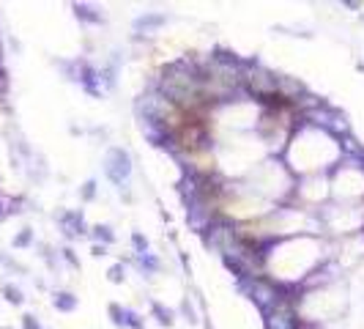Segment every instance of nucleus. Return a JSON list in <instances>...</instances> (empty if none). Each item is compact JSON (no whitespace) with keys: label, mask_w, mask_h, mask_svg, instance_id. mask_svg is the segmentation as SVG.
I'll return each mask as SVG.
<instances>
[{"label":"nucleus","mask_w":364,"mask_h":329,"mask_svg":"<svg viewBox=\"0 0 364 329\" xmlns=\"http://www.w3.org/2000/svg\"><path fill=\"white\" fill-rule=\"evenodd\" d=\"M132 170H135L132 154L126 148H121V145H110L107 148V157H104V176H107V182L121 192V189L129 186Z\"/></svg>","instance_id":"1"},{"label":"nucleus","mask_w":364,"mask_h":329,"mask_svg":"<svg viewBox=\"0 0 364 329\" xmlns=\"http://www.w3.org/2000/svg\"><path fill=\"white\" fill-rule=\"evenodd\" d=\"M55 223H58L61 233L69 239V242L82 239V236H88V233H91V228H88V223H85V214H82L80 208H61V211L55 214Z\"/></svg>","instance_id":"2"},{"label":"nucleus","mask_w":364,"mask_h":329,"mask_svg":"<svg viewBox=\"0 0 364 329\" xmlns=\"http://www.w3.org/2000/svg\"><path fill=\"white\" fill-rule=\"evenodd\" d=\"M110 313V318H113V324L115 327H123V329H145V318H142L140 313H135L132 308H121V305H110L107 308Z\"/></svg>","instance_id":"3"},{"label":"nucleus","mask_w":364,"mask_h":329,"mask_svg":"<svg viewBox=\"0 0 364 329\" xmlns=\"http://www.w3.org/2000/svg\"><path fill=\"white\" fill-rule=\"evenodd\" d=\"M167 20H170V17L162 14V11H145V14H140L137 20L132 22V28H135L137 36H151V33H157L159 28H164Z\"/></svg>","instance_id":"4"},{"label":"nucleus","mask_w":364,"mask_h":329,"mask_svg":"<svg viewBox=\"0 0 364 329\" xmlns=\"http://www.w3.org/2000/svg\"><path fill=\"white\" fill-rule=\"evenodd\" d=\"M80 88L88 96H96V99H101V94H104L99 80V69L93 63H88L85 58H82V69H80Z\"/></svg>","instance_id":"5"},{"label":"nucleus","mask_w":364,"mask_h":329,"mask_svg":"<svg viewBox=\"0 0 364 329\" xmlns=\"http://www.w3.org/2000/svg\"><path fill=\"white\" fill-rule=\"evenodd\" d=\"M72 11H74V17L80 20V25H88V28L104 25V14H101L96 6H91V3H74Z\"/></svg>","instance_id":"6"},{"label":"nucleus","mask_w":364,"mask_h":329,"mask_svg":"<svg viewBox=\"0 0 364 329\" xmlns=\"http://www.w3.org/2000/svg\"><path fill=\"white\" fill-rule=\"evenodd\" d=\"M118 69H121V58H118V52H113V58L99 69V80L104 91H115V85H118Z\"/></svg>","instance_id":"7"},{"label":"nucleus","mask_w":364,"mask_h":329,"mask_svg":"<svg viewBox=\"0 0 364 329\" xmlns=\"http://www.w3.org/2000/svg\"><path fill=\"white\" fill-rule=\"evenodd\" d=\"M25 176H28L30 184H44L47 176H50V164H47V160H44L41 154H36L30 162L25 164Z\"/></svg>","instance_id":"8"},{"label":"nucleus","mask_w":364,"mask_h":329,"mask_svg":"<svg viewBox=\"0 0 364 329\" xmlns=\"http://www.w3.org/2000/svg\"><path fill=\"white\" fill-rule=\"evenodd\" d=\"M80 305V299L72 291H52V308L58 313H74Z\"/></svg>","instance_id":"9"},{"label":"nucleus","mask_w":364,"mask_h":329,"mask_svg":"<svg viewBox=\"0 0 364 329\" xmlns=\"http://www.w3.org/2000/svg\"><path fill=\"white\" fill-rule=\"evenodd\" d=\"M36 252H39V258L47 264L50 272H58V269H61V252H58L52 245H47V242H36Z\"/></svg>","instance_id":"10"},{"label":"nucleus","mask_w":364,"mask_h":329,"mask_svg":"<svg viewBox=\"0 0 364 329\" xmlns=\"http://www.w3.org/2000/svg\"><path fill=\"white\" fill-rule=\"evenodd\" d=\"M135 267L140 269L142 274H159V272H162V261L148 250V252H142V255H135Z\"/></svg>","instance_id":"11"},{"label":"nucleus","mask_w":364,"mask_h":329,"mask_svg":"<svg viewBox=\"0 0 364 329\" xmlns=\"http://www.w3.org/2000/svg\"><path fill=\"white\" fill-rule=\"evenodd\" d=\"M0 296L8 302V305H14V308H22L25 305V291L20 286H14V283H0Z\"/></svg>","instance_id":"12"},{"label":"nucleus","mask_w":364,"mask_h":329,"mask_svg":"<svg viewBox=\"0 0 364 329\" xmlns=\"http://www.w3.org/2000/svg\"><path fill=\"white\" fill-rule=\"evenodd\" d=\"M11 247H14V250H30V247H36V230L30 225L20 228V230L14 233V239H11Z\"/></svg>","instance_id":"13"},{"label":"nucleus","mask_w":364,"mask_h":329,"mask_svg":"<svg viewBox=\"0 0 364 329\" xmlns=\"http://www.w3.org/2000/svg\"><path fill=\"white\" fill-rule=\"evenodd\" d=\"M88 236L93 239V245H101V247L115 245V230H113V225H93Z\"/></svg>","instance_id":"14"},{"label":"nucleus","mask_w":364,"mask_h":329,"mask_svg":"<svg viewBox=\"0 0 364 329\" xmlns=\"http://www.w3.org/2000/svg\"><path fill=\"white\" fill-rule=\"evenodd\" d=\"M0 269H6V272H11V274H22V277H28L30 274V269L20 264L11 252H6V250H0Z\"/></svg>","instance_id":"15"},{"label":"nucleus","mask_w":364,"mask_h":329,"mask_svg":"<svg viewBox=\"0 0 364 329\" xmlns=\"http://www.w3.org/2000/svg\"><path fill=\"white\" fill-rule=\"evenodd\" d=\"M151 316H154V318H157V324H159V327H173V321H176V313H173V310L170 308H164L162 302H151Z\"/></svg>","instance_id":"16"},{"label":"nucleus","mask_w":364,"mask_h":329,"mask_svg":"<svg viewBox=\"0 0 364 329\" xmlns=\"http://www.w3.org/2000/svg\"><path fill=\"white\" fill-rule=\"evenodd\" d=\"M96 192H99V182H96V179H88V182L80 186V201L82 203L96 201Z\"/></svg>","instance_id":"17"},{"label":"nucleus","mask_w":364,"mask_h":329,"mask_svg":"<svg viewBox=\"0 0 364 329\" xmlns=\"http://www.w3.org/2000/svg\"><path fill=\"white\" fill-rule=\"evenodd\" d=\"M58 252H61V261L66 264V267H72L74 272H80V258L74 255V250H72V247L66 245V247H61Z\"/></svg>","instance_id":"18"},{"label":"nucleus","mask_w":364,"mask_h":329,"mask_svg":"<svg viewBox=\"0 0 364 329\" xmlns=\"http://www.w3.org/2000/svg\"><path fill=\"white\" fill-rule=\"evenodd\" d=\"M181 316L183 318H186V321H189V324H198V310H195V305H192V302H189V296H183L181 299Z\"/></svg>","instance_id":"19"},{"label":"nucleus","mask_w":364,"mask_h":329,"mask_svg":"<svg viewBox=\"0 0 364 329\" xmlns=\"http://www.w3.org/2000/svg\"><path fill=\"white\" fill-rule=\"evenodd\" d=\"M107 280L115 283V286H121L123 280H126V267H123V264H113L110 272H107Z\"/></svg>","instance_id":"20"},{"label":"nucleus","mask_w":364,"mask_h":329,"mask_svg":"<svg viewBox=\"0 0 364 329\" xmlns=\"http://www.w3.org/2000/svg\"><path fill=\"white\" fill-rule=\"evenodd\" d=\"M132 247H135V255H142V252H148V239L142 236L140 230H135V233H132Z\"/></svg>","instance_id":"21"},{"label":"nucleus","mask_w":364,"mask_h":329,"mask_svg":"<svg viewBox=\"0 0 364 329\" xmlns=\"http://www.w3.org/2000/svg\"><path fill=\"white\" fill-rule=\"evenodd\" d=\"M20 329H44L39 321V316H33V313H25L20 318Z\"/></svg>","instance_id":"22"},{"label":"nucleus","mask_w":364,"mask_h":329,"mask_svg":"<svg viewBox=\"0 0 364 329\" xmlns=\"http://www.w3.org/2000/svg\"><path fill=\"white\" fill-rule=\"evenodd\" d=\"M3 220H8V206H6V198L0 195V223Z\"/></svg>","instance_id":"23"},{"label":"nucleus","mask_w":364,"mask_h":329,"mask_svg":"<svg viewBox=\"0 0 364 329\" xmlns=\"http://www.w3.org/2000/svg\"><path fill=\"white\" fill-rule=\"evenodd\" d=\"M91 255H96V258H101V255H107V247L93 245V247H91Z\"/></svg>","instance_id":"24"},{"label":"nucleus","mask_w":364,"mask_h":329,"mask_svg":"<svg viewBox=\"0 0 364 329\" xmlns=\"http://www.w3.org/2000/svg\"><path fill=\"white\" fill-rule=\"evenodd\" d=\"M0 329H14V327H0Z\"/></svg>","instance_id":"25"},{"label":"nucleus","mask_w":364,"mask_h":329,"mask_svg":"<svg viewBox=\"0 0 364 329\" xmlns=\"http://www.w3.org/2000/svg\"><path fill=\"white\" fill-rule=\"evenodd\" d=\"M0 66H3V63H0Z\"/></svg>","instance_id":"26"}]
</instances>
